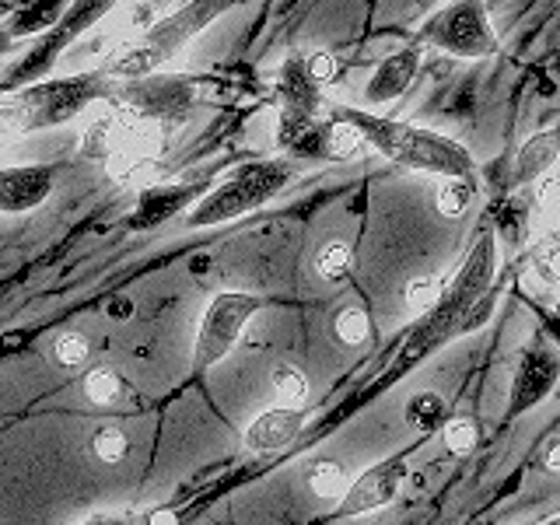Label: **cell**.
Here are the masks:
<instances>
[{"label": "cell", "instance_id": "obj_1", "mask_svg": "<svg viewBox=\"0 0 560 525\" xmlns=\"http://www.w3.org/2000/svg\"><path fill=\"white\" fill-rule=\"evenodd\" d=\"M116 78L105 70H81V74L67 78H46L28 81L25 88L0 98V140L28 137L39 130L63 127V122L78 119L84 109L105 102L113 92Z\"/></svg>", "mask_w": 560, "mask_h": 525}, {"label": "cell", "instance_id": "obj_2", "mask_svg": "<svg viewBox=\"0 0 560 525\" xmlns=\"http://www.w3.org/2000/svg\"><path fill=\"white\" fill-rule=\"evenodd\" d=\"M332 116L350 119L364 133L368 148L378 151L382 158H389V162L402 165V168L438 175V179L480 183L477 158H472L459 140H452L445 133L410 127V122H399V119H382V116H372L364 109H347V105L332 109Z\"/></svg>", "mask_w": 560, "mask_h": 525}, {"label": "cell", "instance_id": "obj_3", "mask_svg": "<svg viewBox=\"0 0 560 525\" xmlns=\"http://www.w3.org/2000/svg\"><path fill=\"white\" fill-rule=\"evenodd\" d=\"M165 148V127L130 109L105 102V109L88 119L81 133V158L105 168L119 183H130L158 165Z\"/></svg>", "mask_w": 560, "mask_h": 525}, {"label": "cell", "instance_id": "obj_4", "mask_svg": "<svg viewBox=\"0 0 560 525\" xmlns=\"http://www.w3.org/2000/svg\"><path fill=\"white\" fill-rule=\"evenodd\" d=\"M242 0H186V4L162 14L148 28H140L137 39H130L127 46H122L109 63H102V70L116 81L162 70L165 63H172L175 57H179L197 35H203L210 25L218 22V18H224Z\"/></svg>", "mask_w": 560, "mask_h": 525}, {"label": "cell", "instance_id": "obj_5", "mask_svg": "<svg viewBox=\"0 0 560 525\" xmlns=\"http://www.w3.org/2000/svg\"><path fill=\"white\" fill-rule=\"evenodd\" d=\"M494 273H498V235L483 232L477 238V245L469 249L466 262H463L459 270H455V277L445 284V291L438 294V305L428 315H420V323L413 326L407 343H402V350H399V372L407 364L420 361L424 354H431L434 347H445L455 337L463 312L469 308L472 298H477L490 284V280H494Z\"/></svg>", "mask_w": 560, "mask_h": 525}, {"label": "cell", "instance_id": "obj_6", "mask_svg": "<svg viewBox=\"0 0 560 525\" xmlns=\"http://www.w3.org/2000/svg\"><path fill=\"white\" fill-rule=\"evenodd\" d=\"M294 179V165L284 158H267V162H249L235 168L224 183L210 186L203 197L186 210L189 228H218L235 218H245L270 203L288 189Z\"/></svg>", "mask_w": 560, "mask_h": 525}, {"label": "cell", "instance_id": "obj_7", "mask_svg": "<svg viewBox=\"0 0 560 525\" xmlns=\"http://www.w3.org/2000/svg\"><path fill=\"white\" fill-rule=\"evenodd\" d=\"M200 92L203 88L197 78L151 70V74L140 78H119L105 102L119 105V109H130L151 122H162V127H179L200 105Z\"/></svg>", "mask_w": 560, "mask_h": 525}, {"label": "cell", "instance_id": "obj_8", "mask_svg": "<svg viewBox=\"0 0 560 525\" xmlns=\"http://www.w3.org/2000/svg\"><path fill=\"white\" fill-rule=\"evenodd\" d=\"M420 46L442 49L455 60H483L498 52V35L480 0H452L417 28Z\"/></svg>", "mask_w": 560, "mask_h": 525}, {"label": "cell", "instance_id": "obj_9", "mask_svg": "<svg viewBox=\"0 0 560 525\" xmlns=\"http://www.w3.org/2000/svg\"><path fill=\"white\" fill-rule=\"evenodd\" d=\"M259 308L262 298L249 291H218L210 298L197 326V343H192V372L203 375L232 354L245 326L259 315Z\"/></svg>", "mask_w": 560, "mask_h": 525}, {"label": "cell", "instance_id": "obj_10", "mask_svg": "<svg viewBox=\"0 0 560 525\" xmlns=\"http://www.w3.org/2000/svg\"><path fill=\"white\" fill-rule=\"evenodd\" d=\"M113 8H119V0H70V4L63 8V14L46 28L43 39L35 43L22 60H18V67L11 70V81L46 78L52 70V63H57L84 32H92Z\"/></svg>", "mask_w": 560, "mask_h": 525}, {"label": "cell", "instance_id": "obj_11", "mask_svg": "<svg viewBox=\"0 0 560 525\" xmlns=\"http://www.w3.org/2000/svg\"><path fill=\"white\" fill-rule=\"evenodd\" d=\"M560 382V347L553 340H529L522 347L515 375H512V393H508V417H522L536 410Z\"/></svg>", "mask_w": 560, "mask_h": 525}, {"label": "cell", "instance_id": "obj_12", "mask_svg": "<svg viewBox=\"0 0 560 525\" xmlns=\"http://www.w3.org/2000/svg\"><path fill=\"white\" fill-rule=\"evenodd\" d=\"M407 477H410L407 459H402V455H389V459L368 466L358 480H350L337 512L350 518V515H368V512H375V508L393 504L402 483H407Z\"/></svg>", "mask_w": 560, "mask_h": 525}, {"label": "cell", "instance_id": "obj_13", "mask_svg": "<svg viewBox=\"0 0 560 525\" xmlns=\"http://www.w3.org/2000/svg\"><path fill=\"white\" fill-rule=\"evenodd\" d=\"M207 192V183H151L140 189V197L133 203L130 228L133 232H148L172 218H179L183 210H189Z\"/></svg>", "mask_w": 560, "mask_h": 525}, {"label": "cell", "instance_id": "obj_14", "mask_svg": "<svg viewBox=\"0 0 560 525\" xmlns=\"http://www.w3.org/2000/svg\"><path fill=\"white\" fill-rule=\"evenodd\" d=\"M277 148L298 162H329V119L280 109L277 116Z\"/></svg>", "mask_w": 560, "mask_h": 525}, {"label": "cell", "instance_id": "obj_15", "mask_svg": "<svg viewBox=\"0 0 560 525\" xmlns=\"http://www.w3.org/2000/svg\"><path fill=\"white\" fill-rule=\"evenodd\" d=\"M52 172L46 165L0 168V214H25L49 200Z\"/></svg>", "mask_w": 560, "mask_h": 525}, {"label": "cell", "instance_id": "obj_16", "mask_svg": "<svg viewBox=\"0 0 560 525\" xmlns=\"http://www.w3.org/2000/svg\"><path fill=\"white\" fill-rule=\"evenodd\" d=\"M420 63H424V49L417 46H402L396 49L393 57H385L378 67L372 81L364 84V98L368 105H385V102H396L407 88L413 84V78L420 74Z\"/></svg>", "mask_w": 560, "mask_h": 525}, {"label": "cell", "instance_id": "obj_17", "mask_svg": "<svg viewBox=\"0 0 560 525\" xmlns=\"http://www.w3.org/2000/svg\"><path fill=\"white\" fill-rule=\"evenodd\" d=\"M302 428H305L302 407L284 402V407L262 410L259 417L249 420V428H245V448L249 452H280L302 434Z\"/></svg>", "mask_w": 560, "mask_h": 525}, {"label": "cell", "instance_id": "obj_18", "mask_svg": "<svg viewBox=\"0 0 560 525\" xmlns=\"http://www.w3.org/2000/svg\"><path fill=\"white\" fill-rule=\"evenodd\" d=\"M319 81L308 74L305 57H288L277 70V98L280 109H294V113H308V116H323V92Z\"/></svg>", "mask_w": 560, "mask_h": 525}, {"label": "cell", "instance_id": "obj_19", "mask_svg": "<svg viewBox=\"0 0 560 525\" xmlns=\"http://www.w3.org/2000/svg\"><path fill=\"white\" fill-rule=\"evenodd\" d=\"M67 4L70 0H25L22 8H14L11 18L0 22V49H8L18 39H28V35H43Z\"/></svg>", "mask_w": 560, "mask_h": 525}, {"label": "cell", "instance_id": "obj_20", "mask_svg": "<svg viewBox=\"0 0 560 525\" xmlns=\"http://www.w3.org/2000/svg\"><path fill=\"white\" fill-rule=\"evenodd\" d=\"M560 158V127L557 130H539L533 133L515 154V186H533L542 175L553 168V162Z\"/></svg>", "mask_w": 560, "mask_h": 525}, {"label": "cell", "instance_id": "obj_21", "mask_svg": "<svg viewBox=\"0 0 560 525\" xmlns=\"http://www.w3.org/2000/svg\"><path fill=\"white\" fill-rule=\"evenodd\" d=\"M347 487H350V477L337 459H319L308 466V490L319 501H340L347 494Z\"/></svg>", "mask_w": 560, "mask_h": 525}, {"label": "cell", "instance_id": "obj_22", "mask_svg": "<svg viewBox=\"0 0 560 525\" xmlns=\"http://www.w3.org/2000/svg\"><path fill=\"white\" fill-rule=\"evenodd\" d=\"M448 420V410H445V399L438 393H417L410 396L407 402V424L417 428L420 434H434Z\"/></svg>", "mask_w": 560, "mask_h": 525}, {"label": "cell", "instance_id": "obj_23", "mask_svg": "<svg viewBox=\"0 0 560 525\" xmlns=\"http://www.w3.org/2000/svg\"><path fill=\"white\" fill-rule=\"evenodd\" d=\"M368 151L364 133L343 116L329 119V162H350V158H361Z\"/></svg>", "mask_w": 560, "mask_h": 525}, {"label": "cell", "instance_id": "obj_24", "mask_svg": "<svg viewBox=\"0 0 560 525\" xmlns=\"http://www.w3.org/2000/svg\"><path fill=\"white\" fill-rule=\"evenodd\" d=\"M498 302H501V284H490L472 298L469 302V308L463 312V319H459V329H455V337H469V332H477V329H483L487 323H490V315H494V308H498Z\"/></svg>", "mask_w": 560, "mask_h": 525}, {"label": "cell", "instance_id": "obj_25", "mask_svg": "<svg viewBox=\"0 0 560 525\" xmlns=\"http://www.w3.org/2000/svg\"><path fill=\"white\" fill-rule=\"evenodd\" d=\"M477 189H480V183H469V179H442V189H438L434 203L445 218H463L469 203L477 200Z\"/></svg>", "mask_w": 560, "mask_h": 525}, {"label": "cell", "instance_id": "obj_26", "mask_svg": "<svg viewBox=\"0 0 560 525\" xmlns=\"http://www.w3.org/2000/svg\"><path fill=\"white\" fill-rule=\"evenodd\" d=\"M127 452H130V438H127V431L116 428V424H102V428H95V434H92V455H95L98 463L116 466V463L127 459Z\"/></svg>", "mask_w": 560, "mask_h": 525}, {"label": "cell", "instance_id": "obj_27", "mask_svg": "<svg viewBox=\"0 0 560 525\" xmlns=\"http://www.w3.org/2000/svg\"><path fill=\"white\" fill-rule=\"evenodd\" d=\"M270 385H273V396L291 402V407H302V399H308V378L302 368H294V364L280 361L270 375Z\"/></svg>", "mask_w": 560, "mask_h": 525}, {"label": "cell", "instance_id": "obj_28", "mask_svg": "<svg viewBox=\"0 0 560 525\" xmlns=\"http://www.w3.org/2000/svg\"><path fill=\"white\" fill-rule=\"evenodd\" d=\"M332 337H337L343 347H361L368 337H372V323H368V315L361 308L347 305L332 315Z\"/></svg>", "mask_w": 560, "mask_h": 525}, {"label": "cell", "instance_id": "obj_29", "mask_svg": "<svg viewBox=\"0 0 560 525\" xmlns=\"http://www.w3.org/2000/svg\"><path fill=\"white\" fill-rule=\"evenodd\" d=\"M350 262H354L350 245L340 242V238H332V242L323 245L319 256H315V270H319L323 280H332V284H337V280H343L350 273Z\"/></svg>", "mask_w": 560, "mask_h": 525}, {"label": "cell", "instance_id": "obj_30", "mask_svg": "<svg viewBox=\"0 0 560 525\" xmlns=\"http://www.w3.org/2000/svg\"><path fill=\"white\" fill-rule=\"evenodd\" d=\"M122 393V382L113 368H92V372L84 375V396L95 402V407H109L116 402Z\"/></svg>", "mask_w": 560, "mask_h": 525}, {"label": "cell", "instance_id": "obj_31", "mask_svg": "<svg viewBox=\"0 0 560 525\" xmlns=\"http://www.w3.org/2000/svg\"><path fill=\"white\" fill-rule=\"evenodd\" d=\"M442 442L452 455H469L477 448V424L469 417H448L442 424Z\"/></svg>", "mask_w": 560, "mask_h": 525}, {"label": "cell", "instance_id": "obj_32", "mask_svg": "<svg viewBox=\"0 0 560 525\" xmlns=\"http://www.w3.org/2000/svg\"><path fill=\"white\" fill-rule=\"evenodd\" d=\"M52 358H57L63 368H84L88 358H92V343H88L84 332H60L57 343H52Z\"/></svg>", "mask_w": 560, "mask_h": 525}, {"label": "cell", "instance_id": "obj_33", "mask_svg": "<svg viewBox=\"0 0 560 525\" xmlns=\"http://www.w3.org/2000/svg\"><path fill=\"white\" fill-rule=\"evenodd\" d=\"M438 294H442V288H438V280L431 277H417L407 284V291H402V305H407L410 315H428L434 305H438Z\"/></svg>", "mask_w": 560, "mask_h": 525}, {"label": "cell", "instance_id": "obj_34", "mask_svg": "<svg viewBox=\"0 0 560 525\" xmlns=\"http://www.w3.org/2000/svg\"><path fill=\"white\" fill-rule=\"evenodd\" d=\"M525 221H529V214H525V203H518V200H508L501 210H498V228L501 232L512 238V242H518V238H525Z\"/></svg>", "mask_w": 560, "mask_h": 525}, {"label": "cell", "instance_id": "obj_35", "mask_svg": "<svg viewBox=\"0 0 560 525\" xmlns=\"http://www.w3.org/2000/svg\"><path fill=\"white\" fill-rule=\"evenodd\" d=\"M305 63H308V74H312L315 81H319V84H332V81L340 78V63H337V57H332V52H326V49L308 52Z\"/></svg>", "mask_w": 560, "mask_h": 525}, {"label": "cell", "instance_id": "obj_36", "mask_svg": "<svg viewBox=\"0 0 560 525\" xmlns=\"http://www.w3.org/2000/svg\"><path fill=\"white\" fill-rule=\"evenodd\" d=\"M536 270H539L542 280H547V284L560 288V249H550L547 256H539L536 259Z\"/></svg>", "mask_w": 560, "mask_h": 525}, {"label": "cell", "instance_id": "obj_37", "mask_svg": "<svg viewBox=\"0 0 560 525\" xmlns=\"http://www.w3.org/2000/svg\"><path fill=\"white\" fill-rule=\"evenodd\" d=\"M539 323H542V332L560 347V308H547V312H539Z\"/></svg>", "mask_w": 560, "mask_h": 525}, {"label": "cell", "instance_id": "obj_38", "mask_svg": "<svg viewBox=\"0 0 560 525\" xmlns=\"http://www.w3.org/2000/svg\"><path fill=\"white\" fill-rule=\"evenodd\" d=\"M542 463H547L550 472H560V442H553V445L547 448V455H542Z\"/></svg>", "mask_w": 560, "mask_h": 525}, {"label": "cell", "instance_id": "obj_39", "mask_svg": "<svg viewBox=\"0 0 560 525\" xmlns=\"http://www.w3.org/2000/svg\"><path fill=\"white\" fill-rule=\"evenodd\" d=\"M557 242H560V224H557Z\"/></svg>", "mask_w": 560, "mask_h": 525}]
</instances>
